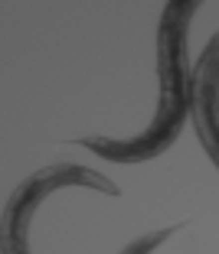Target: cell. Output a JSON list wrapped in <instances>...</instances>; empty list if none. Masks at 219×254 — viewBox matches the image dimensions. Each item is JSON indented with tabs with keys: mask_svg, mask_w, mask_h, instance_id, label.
<instances>
[{
	"mask_svg": "<svg viewBox=\"0 0 219 254\" xmlns=\"http://www.w3.org/2000/svg\"><path fill=\"white\" fill-rule=\"evenodd\" d=\"M95 189V192H108V195H121V189L114 186L108 176L89 170L82 163H53L43 166V170L30 173L20 186L10 192L7 209H3V254H30V222L36 215V209L43 205L46 195H53L56 189ZM183 228V222L164 225V228H154V232L141 235L137 241L121 248V254H151L157 251L160 245L174 238Z\"/></svg>",
	"mask_w": 219,
	"mask_h": 254,
	"instance_id": "obj_2",
	"label": "cell"
},
{
	"mask_svg": "<svg viewBox=\"0 0 219 254\" xmlns=\"http://www.w3.org/2000/svg\"><path fill=\"white\" fill-rule=\"evenodd\" d=\"M200 10L197 0H170L160 10L157 23V114L141 134L134 137H82L79 147L92 150L95 157L111 163H147L174 147L180 137L187 114H193V68H190L187 43H190V23Z\"/></svg>",
	"mask_w": 219,
	"mask_h": 254,
	"instance_id": "obj_1",
	"label": "cell"
},
{
	"mask_svg": "<svg viewBox=\"0 0 219 254\" xmlns=\"http://www.w3.org/2000/svg\"><path fill=\"white\" fill-rule=\"evenodd\" d=\"M193 127L206 157L219 170V33L206 43L193 65Z\"/></svg>",
	"mask_w": 219,
	"mask_h": 254,
	"instance_id": "obj_3",
	"label": "cell"
}]
</instances>
